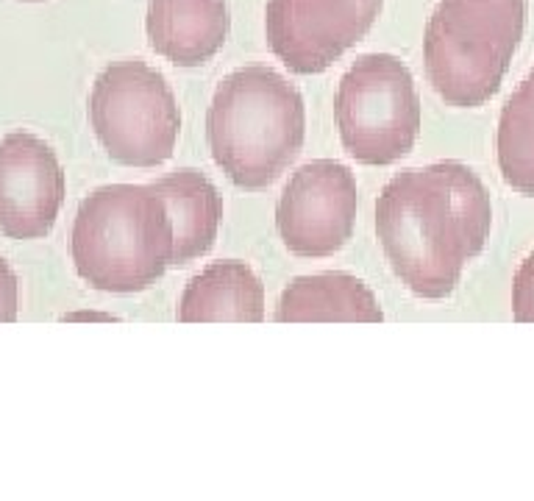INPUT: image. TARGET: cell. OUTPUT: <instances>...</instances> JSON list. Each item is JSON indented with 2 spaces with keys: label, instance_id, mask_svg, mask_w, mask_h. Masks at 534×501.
I'll list each match as a JSON object with an SVG mask.
<instances>
[{
  "label": "cell",
  "instance_id": "7a4b0ae2",
  "mask_svg": "<svg viewBox=\"0 0 534 501\" xmlns=\"http://www.w3.org/2000/svg\"><path fill=\"white\" fill-rule=\"evenodd\" d=\"M307 134V109L295 84L271 67L228 73L206 112V143L217 167L242 189L271 187Z\"/></svg>",
  "mask_w": 534,
  "mask_h": 501
},
{
  "label": "cell",
  "instance_id": "8fae6325",
  "mask_svg": "<svg viewBox=\"0 0 534 501\" xmlns=\"http://www.w3.org/2000/svg\"><path fill=\"white\" fill-rule=\"evenodd\" d=\"M164 204L170 228H173V257L170 265L181 267L203 257L217 240L223 220V198L217 187L201 170H173L148 184Z\"/></svg>",
  "mask_w": 534,
  "mask_h": 501
},
{
  "label": "cell",
  "instance_id": "5bb4252c",
  "mask_svg": "<svg viewBox=\"0 0 534 501\" xmlns=\"http://www.w3.org/2000/svg\"><path fill=\"white\" fill-rule=\"evenodd\" d=\"M499 165L512 189L534 196V70L501 112Z\"/></svg>",
  "mask_w": 534,
  "mask_h": 501
},
{
  "label": "cell",
  "instance_id": "8992f818",
  "mask_svg": "<svg viewBox=\"0 0 534 501\" xmlns=\"http://www.w3.org/2000/svg\"><path fill=\"white\" fill-rule=\"evenodd\" d=\"M334 120L346 150L362 165H393L421 131V98L407 65L390 53L359 56L334 95Z\"/></svg>",
  "mask_w": 534,
  "mask_h": 501
},
{
  "label": "cell",
  "instance_id": "6da1fadb",
  "mask_svg": "<svg viewBox=\"0 0 534 501\" xmlns=\"http://www.w3.org/2000/svg\"><path fill=\"white\" fill-rule=\"evenodd\" d=\"M492 226L490 192L462 162L400 170L376 198L381 250L415 296L446 298L465 265L484 250Z\"/></svg>",
  "mask_w": 534,
  "mask_h": 501
},
{
  "label": "cell",
  "instance_id": "5b68a950",
  "mask_svg": "<svg viewBox=\"0 0 534 501\" xmlns=\"http://www.w3.org/2000/svg\"><path fill=\"white\" fill-rule=\"evenodd\" d=\"M89 123L114 162L156 167L173 157L181 112L159 70L140 59H123L111 62L95 79Z\"/></svg>",
  "mask_w": 534,
  "mask_h": 501
},
{
  "label": "cell",
  "instance_id": "4fadbf2b",
  "mask_svg": "<svg viewBox=\"0 0 534 501\" xmlns=\"http://www.w3.org/2000/svg\"><path fill=\"white\" fill-rule=\"evenodd\" d=\"M181 323H259L264 287L251 265L220 259L189 281L179 301Z\"/></svg>",
  "mask_w": 534,
  "mask_h": 501
},
{
  "label": "cell",
  "instance_id": "ba28073f",
  "mask_svg": "<svg viewBox=\"0 0 534 501\" xmlns=\"http://www.w3.org/2000/svg\"><path fill=\"white\" fill-rule=\"evenodd\" d=\"M278 235L295 257L320 259L354 235L356 179L334 159H317L293 173L276 212Z\"/></svg>",
  "mask_w": 534,
  "mask_h": 501
},
{
  "label": "cell",
  "instance_id": "7c38bea8",
  "mask_svg": "<svg viewBox=\"0 0 534 501\" xmlns=\"http://www.w3.org/2000/svg\"><path fill=\"white\" fill-rule=\"evenodd\" d=\"M278 323H381L378 298L370 287L342 271L293 279L276 306Z\"/></svg>",
  "mask_w": 534,
  "mask_h": 501
},
{
  "label": "cell",
  "instance_id": "ac0fdd59",
  "mask_svg": "<svg viewBox=\"0 0 534 501\" xmlns=\"http://www.w3.org/2000/svg\"><path fill=\"white\" fill-rule=\"evenodd\" d=\"M20 4H45V0H20Z\"/></svg>",
  "mask_w": 534,
  "mask_h": 501
},
{
  "label": "cell",
  "instance_id": "9c48e42d",
  "mask_svg": "<svg viewBox=\"0 0 534 501\" xmlns=\"http://www.w3.org/2000/svg\"><path fill=\"white\" fill-rule=\"evenodd\" d=\"M65 204V170L53 148L28 131L0 140V235L40 240Z\"/></svg>",
  "mask_w": 534,
  "mask_h": 501
},
{
  "label": "cell",
  "instance_id": "30bf717a",
  "mask_svg": "<svg viewBox=\"0 0 534 501\" xmlns=\"http://www.w3.org/2000/svg\"><path fill=\"white\" fill-rule=\"evenodd\" d=\"M148 40L176 67H201L225 45L232 31L225 0H150Z\"/></svg>",
  "mask_w": 534,
  "mask_h": 501
},
{
  "label": "cell",
  "instance_id": "9a60e30c",
  "mask_svg": "<svg viewBox=\"0 0 534 501\" xmlns=\"http://www.w3.org/2000/svg\"><path fill=\"white\" fill-rule=\"evenodd\" d=\"M512 312L518 323H534V250L523 259L512 281Z\"/></svg>",
  "mask_w": 534,
  "mask_h": 501
},
{
  "label": "cell",
  "instance_id": "2e32d148",
  "mask_svg": "<svg viewBox=\"0 0 534 501\" xmlns=\"http://www.w3.org/2000/svg\"><path fill=\"white\" fill-rule=\"evenodd\" d=\"M17 318V279L11 267L0 259V323Z\"/></svg>",
  "mask_w": 534,
  "mask_h": 501
},
{
  "label": "cell",
  "instance_id": "e0dca14e",
  "mask_svg": "<svg viewBox=\"0 0 534 501\" xmlns=\"http://www.w3.org/2000/svg\"><path fill=\"white\" fill-rule=\"evenodd\" d=\"M67 320H114L111 315H98V312H79V315H67Z\"/></svg>",
  "mask_w": 534,
  "mask_h": 501
},
{
  "label": "cell",
  "instance_id": "3957f363",
  "mask_svg": "<svg viewBox=\"0 0 534 501\" xmlns=\"http://www.w3.org/2000/svg\"><path fill=\"white\" fill-rule=\"evenodd\" d=\"M70 257L89 287L103 293H142L173 257L162 198L150 187L109 184L81 201L70 228Z\"/></svg>",
  "mask_w": 534,
  "mask_h": 501
},
{
  "label": "cell",
  "instance_id": "52a82bcc",
  "mask_svg": "<svg viewBox=\"0 0 534 501\" xmlns=\"http://www.w3.org/2000/svg\"><path fill=\"white\" fill-rule=\"evenodd\" d=\"M385 0H271L264 12L267 45L278 62L315 75L368 36Z\"/></svg>",
  "mask_w": 534,
  "mask_h": 501
},
{
  "label": "cell",
  "instance_id": "277c9868",
  "mask_svg": "<svg viewBox=\"0 0 534 501\" xmlns=\"http://www.w3.org/2000/svg\"><path fill=\"white\" fill-rule=\"evenodd\" d=\"M526 28V0H440L423 34V65L448 106L473 109L499 92Z\"/></svg>",
  "mask_w": 534,
  "mask_h": 501
}]
</instances>
